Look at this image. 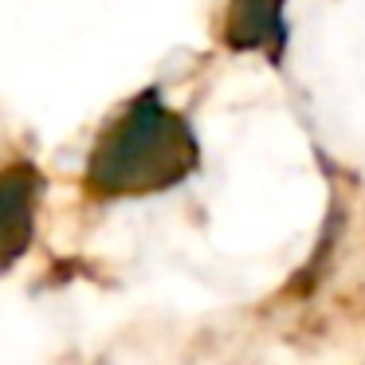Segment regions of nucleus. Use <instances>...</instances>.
<instances>
[{
	"label": "nucleus",
	"instance_id": "f257e3e1",
	"mask_svg": "<svg viewBox=\"0 0 365 365\" xmlns=\"http://www.w3.org/2000/svg\"><path fill=\"white\" fill-rule=\"evenodd\" d=\"M192 169V138L158 103H142L91 158V185L103 192H145Z\"/></svg>",
	"mask_w": 365,
	"mask_h": 365
}]
</instances>
